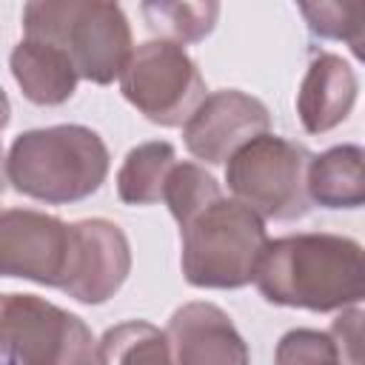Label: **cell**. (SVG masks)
Instances as JSON below:
<instances>
[{
  "label": "cell",
  "mask_w": 365,
  "mask_h": 365,
  "mask_svg": "<svg viewBox=\"0 0 365 365\" xmlns=\"http://www.w3.org/2000/svg\"><path fill=\"white\" fill-rule=\"evenodd\" d=\"M254 282L271 305L317 314L354 308L365 297L362 245L328 231L268 240Z\"/></svg>",
  "instance_id": "6da1fadb"
},
{
  "label": "cell",
  "mask_w": 365,
  "mask_h": 365,
  "mask_svg": "<svg viewBox=\"0 0 365 365\" xmlns=\"http://www.w3.org/2000/svg\"><path fill=\"white\" fill-rule=\"evenodd\" d=\"M6 180L23 197L46 205L80 202L100 191L108 177L103 137L77 123L31 128L14 137L3 160Z\"/></svg>",
  "instance_id": "7a4b0ae2"
},
{
  "label": "cell",
  "mask_w": 365,
  "mask_h": 365,
  "mask_svg": "<svg viewBox=\"0 0 365 365\" xmlns=\"http://www.w3.org/2000/svg\"><path fill=\"white\" fill-rule=\"evenodd\" d=\"M26 37L57 46L77 77L108 86L125 68L134 40L125 11L103 0H31L23 6Z\"/></svg>",
  "instance_id": "3957f363"
},
{
  "label": "cell",
  "mask_w": 365,
  "mask_h": 365,
  "mask_svg": "<svg viewBox=\"0 0 365 365\" xmlns=\"http://www.w3.org/2000/svg\"><path fill=\"white\" fill-rule=\"evenodd\" d=\"M180 265L194 288L234 291L254 282L268 245L265 220L234 197H214L180 222Z\"/></svg>",
  "instance_id": "277c9868"
},
{
  "label": "cell",
  "mask_w": 365,
  "mask_h": 365,
  "mask_svg": "<svg viewBox=\"0 0 365 365\" xmlns=\"http://www.w3.org/2000/svg\"><path fill=\"white\" fill-rule=\"evenodd\" d=\"M311 151L279 134H257L225 160V182L237 202L248 205L262 220H299L311 200L305 191V171Z\"/></svg>",
  "instance_id": "5b68a950"
},
{
  "label": "cell",
  "mask_w": 365,
  "mask_h": 365,
  "mask_svg": "<svg viewBox=\"0 0 365 365\" xmlns=\"http://www.w3.org/2000/svg\"><path fill=\"white\" fill-rule=\"evenodd\" d=\"M0 365H97L91 328L37 294H0Z\"/></svg>",
  "instance_id": "8992f818"
},
{
  "label": "cell",
  "mask_w": 365,
  "mask_h": 365,
  "mask_svg": "<svg viewBox=\"0 0 365 365\" xmlns=\"http://www.w3.org/2000/svg\"><path fill=\"white\" fill-rule=\"evenodd\" d=\"M117 80L123 97L163 128L185 125L205 97V80L188 51L160 37L140 43Z\"/></svg>",
  "instance_id": "52a82bcc"
},
{
  "label": "cell",
  "mask_w": 365,
  "mask_h": 365,
  "mask_svg": "<svg viewBox=\"0 0 365 365\" xmlns=\"http://www.w3.org/2000/svg\"><path fill=\"white\" fill-rule=\"evenodd\" d=\"M71 251V225L34 208L0 211V277L37 285H63Z\"/></svg>",
  "instance_id": "ba28073f"
},
{
  "label": "cell",
  "mask_w": 365,
  "mask_h": 365,
  "mask_svg": "<svg viewBox=\"0 0 365 365\" xmlns=\"http://www.w3.org/2000/svg\"><path fill=\"white\" fill-rule=\"evenodd\" d=\"M131 271V245L123 228L111 220L71 222L68 268L60 291L83 305H103L111 299Z\"/></svg>",
  "instance_id": "9c48e42d"
},
{
  "label": "cell",
  "mask_w": 365,
  "mask_h": 365,
  "mask_svg": "<svg viewBox=\"0 0 365 365\" xmlns=\"http://www.w3.org/2000/svg\"><path fill=\"white\" fill-rule=\"evenodd\" d=\"M271 125V114L262 100L240 91L220 88L202 97L194 114L182 125V143L191 157L222 165L240 145L265 134Z\"/></svg>",
  "instance_id": "30bf717a"
},
{
  "label": "cell",
  "mask_w": 365,
  "mask_h": 365,
  "mask_svg": "<svg viewBox=\"0 0 365 365\" xmlns=\"http://www.w3.org/2000/svg\"><path fill=\"white\" fill-rule=\"evenodd\" d=\"M174 365H251L248 345L214 302H185L165 328Z\"/></svg>",
  "instance_id": "8fae6325"
},
{
  "label": "cell",
  "mask_w": 365,
  "mask_h": 365,
  "mask_svg": "<svg viewBox=\"0 0 365 365\" xmlns=\"http://www.w3.org/2000/svg\"><path fill=\"white\" fill-rule=\"evenodd\" d=\"M359 94L356 71L334 51H319L299 83L297 114L308 134H325L348 120Z\"/></svg>",
  "instance_id": "7c38bea8"
},
{
  "label": "cell",
  "mask_w": 365,
  "mask_h": 365,
  "mask_svg": "<svg viewBox=\"0 0 365 365\" xmlns=\"http://www.w3.org/2000/svg\"><path fill=\"white\" fill-rule=\"evenodd\" d=\"M9 68L23 97L34 106H63L77 91V71L71 60L51 43L23 37L11 54Z\"/></svg>",
  "instance_id": "4fadbf2b"
},
{
  "label": "cell",
  "mask_w": 365,
  "mask_h": 365,
  "mask_svg": "<svg viewBox=\"0 0 365 365\" xmlns=\"http://www.w3.org/2000/svg\"><path fill=\"white\" fill-rule=\"evenodd\" d=\"M365 151L345 143L314 154L305 171L308 200L322 208H359L365 202Z\"/></svg>",
  "instance_id": "5bb4252c"
},
{
  "label": "cell",
  "mask_w": 365,
  "mask_h": 365,
  "mask_svg": "<svg viewBox=\"0 0 365 365\" xmlns=\"http://www.w3.org/2000/svg\"><path fill=\"white\" fill-rule=\"evenodd\" d=\"M177 165V148L168 140L134 145L117 171V197L125 205H154L163 200L168 171Z\"/></svg>",
  "instance_id": "9a60e30c"
},
{
  "label": "cell",
  "mask_w": 365,
  "mask_h": 365,
  "mask_svg": "<svg viewBox=\"0 0 365 365\" xmlns=\"http://www.w3.org/2000/svg\"><path fill=\"white\" fill-rule=\"evenodd\" d=\"M97 365H174V359L165 331L145 319H128L100 336Z\"/></svg>",
  "instance_id": "2e32d148"
},
{
  "label": "cell",
  "mask_w": 365,
  "mask_h": 365,
  "mask_svg": "<svg viewBox=\"0 0 365 365\" xmlns=\"http://www.w3.org/2000/svg\"><path fill=\"white\" fill-rule=\"evenodd\" d=\"M148 29L160 34V40L185 46L205 40L220 17V3H143L140 6Z\"/></svg>",
  "instance_id": "e0dca14e"
},
{
  "label": "cell",
  "mask_w": 365,
  "mask_h": 365,
  "mask_svg": "<svg viewBox=\"0 0 365 365\" xmlns=\"http://www.w3.org/2000/svg\"><path fill=\"white\" fill-rule=\"evenodd\" d=\"M220 182L197 163H180L168 171L165 188H163V202L168 205L171 217L177 220V225L182 220H188L194 211H200L205 202H211L214 197H220Z\"/></svg>",
  "instance_id": "ac0fdd59"
},
{
  "label": "cell",
  "mask_w": 365,
  "mask_h": 365,
  "mask_svg": "<svg viewBox=\"0 0 365 365\" xmlns=\"http://www.w3.org/2000/svg\"><path fill=\"white\" fill-rule=\"evenodd\" d=\"M299 11L311 34L325 40H342L351 51L362 54V6L359 3H299Z\"/></svg>",
  "instance_id": "d6986e66"
},
{
  "label": "cell",
  "mask_w": 365,
  "mask_h": 365,
  "mask_svg": "<svg viewBox=\"0 0 365 365\" xmlns=\"http://www.w3.org/2000/svg\"><path fill=\"white\" fill-rule=\"evenodd\" d=\"M274 365H345L328 331L294 328L279 336Z\"/></svg>",
  "instance_id": "ffe728a7"
},
{
  "label": "cell",
  "mask_w": 365,
  "mask_h": 365,
  "mask_svg": "<svg viewBox=\"0 0 365 365\" xmlns=\"http://www.w3.org/2000/svg\"><path fill=\"white\" fill-rule=\"evenodd\" d=\"M359 322H362V311L359 305H354V308H345L328 331L345 365H359Z\"/></svg>",
  "instance_id": "44dd1931"
},
{
  "label": "cell",
  "mask_w": 365,
  "mask_h": 365,
  "mask_svg": "<svg viewBox=\"0 0 365 365\" xmlns=\"http://www.w3.org/2000/svg\"><path fill=\"white\" fill-rule=\"evenodd\" d=\"M9 120H11V106H9V97H6V91L0 88V134H3V128L9 125Z\"/></svg>",
  "instance_id": "7402d4cb"
}]
</instances>
